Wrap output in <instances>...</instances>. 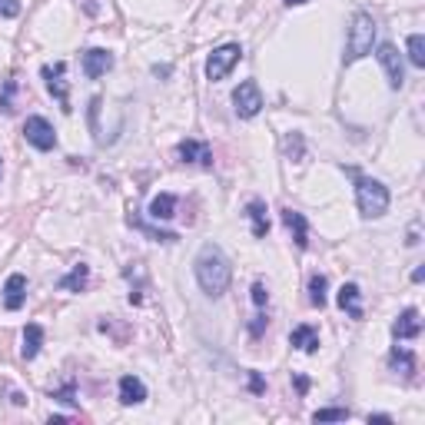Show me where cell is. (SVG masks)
<instances>
[{"label": "cell", "mask_w": 425, "mask_h": 425, "mask_svg": "<svg viewBox=\"0 0 425 425\" xmlns=\"http://www.w3.org/2000/svg\"><path fill=\"white\" fill-rule=\"evenodd\" d=\"M23 136L37 150H54L57 146V133L50 127V120H44V117H27L23 120Z\"/></svg>", "instance_id": "6"}, {"label": "cell", "mask_w": 425, "mask_h": 425, "mask_svg": "<svg viewBox=\"0 0 425 425\" xmlns=\"http://www.w3.org/2000/svg\"><path fill=\"white\" fill-rule=\"evenodd\" d=\"M372 47H375V21H372V13L359 11L352 17L349 40H346L342 60H346V64H356V60H362L366 54H372Z\"/></svg>", "instance_id": "2"}, {"label": "cell", "mask_w": 425, "mask_h": 425, "mask_svg": "<svg viewBox=\"0 0 425 425\" xmlns=\"http://www.w3.org/2000/svg\"><path fill=\"white\" fill-rule=\"evenodd\" d=\"M110 66H113V54H110V50H103V47H93V50H87V54H83V74H87L90 80L103 76Z\"/></svg>", "instance_id": "11"}, {"label": "cell", "mask_w": 425, "mask_h": 425, "mask_svg": "<svg viewBox=\"0 0 425 425\" xmlns=\"http://www.w3.org/2000/svg\"><path fill=\"white\" fill-rule=\"evenodd\" d=\"M23 299H27V276L11 273L7 283H4V305H7L11 313H17L23 305Z\"/></svg>", "instance_id": "10"}, {"label": "cell", "mask_w": 425, "mask_h": 425, "mask_svg": "<svg viewBox=\"0 0 425 425\" xmlns=\"http://www.w3.org/2000/svg\"><path fill=\"white\" fill-rule=\"evenodd\" d=\"M246 216H250V223H252V236H256V240H266V233H269L266 203H262V199H252L250 206H246Z\"/></svg>", "instance_id": "17"}, {"label": "cell", "mask_w": 425, "mask_h": 425, "mask_svg": "<svg viewBox=\"0 0 425 425\" xmlns=\"http://www.w3.org/2000/svg\"><path fill=\"white\" fill-rule=\"evenodd\" d=\"M233 107H236V117L243 120H252L262 110V90L256 80H243L240 87L233 90Z\"/></svg>", "instance_id": "4"}, {"label": "cell", "mask_w": 425, "mask_h": 425, "mask_svg": "<svg viewBox=\"0 0 425 425\" xmlns=\"http://www.w3.org/2000/svg\"><path fill=\"white\" fill-rule=\"evenodd\" d=\"M339 309L342 313H349L352 319H362V293L356 283H346L339 289Z\"/></svg>", "instance_id": "15"}, {"label": "cell", "mask_w": 425, "mask_h": 425, "mask_svg": "<svg viewBox=\"0 0 425 425\" xmlns=\"http://www.w3.org/2000/svg\"><path fill=\"white\" fill-rule=\"evenodd\" d=\"M54 399H60V402H66V405H76V399H74V382H66V389L54 392Z\"/></svg>", "instance_id": "29"}, {"label": "cell", "mask_w": 425, "mask_h": 425, "mask_svg": "<svg viewBox=\"0 0 425 425\" xmlns=\"http://www.w3.org/2000/svg\"><path fill=\"white\" fill-rule=\"evenodd\" d=\"M17 13H21L17 0H0V17H17Z\"/></svg>", "instance_id": "27"}, {"label": "cell", "mask_w": 425, "mask_h": 425, "mask_svg": "<svg viewBox=\"0 0 425 425\" xmlns=\"http://www.w3.org/2000/svg\"><path fill=\"white\" fill-rule=\"evenodd\" d=\"M90 283V266L87 262H76L74 269L60 279V289H66V293H83Z\"/></svg>", "instance_id": "18"}, {"label": "cell", "mask_w": 425, "mask_h": 425, "mask_svg": "<svg viewBox=\"0 0 425 425\" xmlns=\"http://www.w3.org/2000/svg\"><path fill=\"white\" fill-rule=\"evenodd\" d=\"M356 206H359V213L366 219L385 216V209H389V190H385L379 180L359 176V180H356Z\"/></svg>", "instance_id": "3"}, {"label": "cell", "mask_w": 425, "mask_h": 425, "mask_svg": "<svg viewBox=\"0 0 425 425\" xmlns=\"http://www.w3.org/2000/svg\"><path fill=\"white\" fill-rule=\"evenodd\" d=\"M389 366H392L395 372H402V375H412L415 372V356L409 349H399V346H395L392 356H389Z\"/></svg>", "instance_id": "22"}, {"label": "cell", "mask_w": 425, "mask_h": 425, "mask_svg": "<svg viewBox=\"0 0 425 425\" xmlns=\"http://www.w3.org/2000/svg\"><path fill=\"white\" fill-rule=\"evenodd\" d=\"M120 402L123 405H140L146 402V385L136 375H123L120 379Z\"/></svg>", "instance_id": "14"}, {"label": "cell", "mask_w": 425, "mask_h": 425, "mask_svg": "<svg viewBox=\"0 0 425 425\" xmlns=\"http://www.w3.org/2000/svg\"><path fill=\"white\" fill-rule=\"evenodd\" d=\"M40 346H44V329L37 326V322H30V326L23 329V349H21V356H23V359H37Z\"/></svg>", "instance_id": "19"}, {"label": "cell", "mask_w": 425, "mask_h": 425, "mask_svg": "<svg viewBox=\"0 0 425 425\" xmlns=\"http://www.w3.org/2000/svg\"><path fill=\"white\" fill-rule=\"evenodd\" d=\"M286 4H289V7H299V4H305V0H286Z\"/></svg>", "instance_id": "33"}, {"label": "cell", "mask_w": 425, "mask_h": 425, "mask_svg": "<svg viewBox=\"0 0 425 425\" xmlns=\"http://www.w3.org/2000/svg\"><path fill=\"white\" fill-rule=\"evenodd\" d=\"M252 303L260 305V309L269 303V289H266V283H252Z\"/></svg>", "instance_id": "26"}, {"label": "cell", "mask_w": 425, "mask_h": 425, "mask_svg": "<svg viewBox=\"0 0 425 425\" xmlns=\"http://www.w3.org/2000/svg\"><path fill=\"white\" fill-rule=\"evenodd\" d=\"M296 389H299V392H305V389H309V379H305V375H296Z\"/></svg>", "instance_id": "32"}, {"label": "cell", "mask_w": 425, "mask_h": 425, "mask_svg": "<svg viewBox=\"0 0 425 425\" xmlns=\"http://www.w3.org/2000/svg\"><path fill=\"white\" fill-rule=\"evenodd\" d=\"M176 153L183 156V163H199V166H213V150L203 140H183L176 146Z\"/></svg>", "instance_id": "12"}, {"label": "cell", "mask_w": 425, "mask_h": 425, "mask_svg": "<svg viewBox=\"0 0 425 425\" xmlns=\"http://www.w3.org/2000/svg\"><path fill=\"white\" fill-rule=\"evenodd\" d=\"M250 389H252V392H256V395H260V392H266V382L260 379V372H250Z\"/></svg>", "instance_id": "30"}, {"label": "cell", "mask_w": 425, "mask_h": 425, "mask_svg": "<svg viewBox=\"0 0 425 425\" xmlns=\"http://www.w3.org/2000/svg\"><path fill=\"white\" fill-rule=\"evenodd\" d=\"M409 60H412V66H419V70L425 66V37L422 33H412V37H409Z\"/></svg>", "instance_id": "23"}, {"label": "cell", "mask_w": 425, "mask_h": 425, "mask_svg": "<svg viewBox=\"0 0 425 425\" xmlns=\"http://www.w3.org/2000/svg\"><path fill=\"white\" fill-rule=\"evenodd\" d=\"M349 419V409H319L313 412V422H346Z\"/></svg>", "instance_id": "25"}, {"label": "cell", "mask_w": 425, "mask_h": 425, "mask_svg": "<svg viewBox=\"0 0 425 425\" xmlns=\"http://www.w3.org/2000/svg\"><path fill=\"white\" fill-rule=\"evenodd\" d=\"M64 74H66V64L60 60V64L54 66H44V80H47V87H50V93H54L57 100H60V107H64V113H70V97H66V83H64Z\"/></svg>", "instance_id": "8"}, {"label": "cell", "mask_w": 425, "mask_h": 425, "mask_svg": "<svg viewBox=\"0 0 425 425\" xmlns=\"http://www.w3.org/2000/svg\"><path fill=\"white\" fill-rule=\"evenodd\" d=\"M289 346L299 352H316L319 349V332L313 326H296L289 332Z\"/></svg>", "instance_id": "16"}, {"label": "cell", "mask_w": 425, "mask_h": 425, "mask_svg": "<svg viewBox=\"0 0 425 425\" xmlns=\"http://www.w3.org/2000/svg\"><path fill=\"white\" fill-rule=\"evenodd\" d=\"M130 226H136V229H143L150 240H156V243H176V233H163V229H150L146 223H140L136 216H130Z\"/></svg>", "instance_id": "24"}, {"label": "cell", "mask_w": 425, "mask_h": 425, "mask_svg": "<svg viewBox=\"0 0 425 425\" xmlns=\"http://www.w3.org/2000/svg\"><path fill=\"white\" fill-rule=\"evenodd\" d=\"M176 213V197L173 193H160V197H153L150 203V216L160 223V219H173Z\"/></svg>", "instance_id": "20"}, {"label": "cell", "mask_w": 425, "mask_h": 425, "mask_svg": "<svg viewBox=\"0 0 425 425\" xmlns=\"http://www.w3.org/2000/svg\"><path fill=\"white\" fill-rule=\"evenodd\" d=\"M262 329H266V316H256L252 319V326H250V332L252 336H262Z\"/></svg>", "instance_id": "31"}, {"label": "cell", "mask_w": 425, "mask_h": 425, "mask_svg": "<svg viewBox=\"0 0 425 425\" xmlns=\"http://www.w3.org/2000/svg\"><path fill=\"white\" fill-rule=\"evenodd\" d=\"M379 64L382 70H385V76H389V87L399 90L405 83V64H402V54H399V47L395 44H379Z\"/></svg>", "instance_id": "7"}, {"label": "cell", "mask_w": 425, "mask_h": 425, "mask_svg": "<svg viewBox=\"0 0 425 425\" xmlns=\"http://www.w3.org/2000/svg\"><path fill=\"white\" fill-rule=\"evenodd\" d=\"M326 289H329V279L322 273L309 276V303L316 305V309H322V305H326Z\"/></svg>", "instance_id": "21"}, {"label": "cell", "mask_w": 425, "mask_h": 425, "mask_svg": "<svg viewBox=\"0 0 425 425\" xmlns=\"http://www.w3.org/2000/svg\"><path fill=\"white\" fill-rule=\"evenodd\" d=\"M419 332H422V316H419L415 305H409V309H402L399 319L392 322V336L395 339H415Z\"/></svg>", "instance_id": "9"}, {"label": "cell", "mask_w": 425, "mask_h": 425, "mask_svg": "<svg viewBox=\"0 0 425 425\" xmlns=\"http://www.w3.org/2000/svg\"><path fill=\"white\" fill-rule=\"evenodd\" d=\"M283 223H286V229L293 233L296 246H299V250H305V246H309V226H305L303 213H296V209H283Z\"/></svg>", "instance_id": "13"}, {"label": "cell", "mask_w": 425, "mask_h": 425, "mask_svg": "<svg viewBox=\"0 0 425 425\" xmlns=\"http://www.w3.org/2000/svg\"><path fill=\"white\" fill-rule=\"evenodd\" d=\"M229 279H233V266H229L226 252L219 250L216 243H206L197 256V283L199 289L209 296V299H219V296L229 289Z\"/></svg>", "instance_id": "1"}, {"label": "cell", "mask_w": 425, "mask_h": 425, "mask_svg": "<svg viewBox=\"0 0 425 425\" xmlns=\"http://www.w3.org/2000/svg\"><path fill=\"white\" fill-rule=\"evenodd\" d=\"M243 57V47L240 44H226V47H216L206 60V76L209 80H223V76L233 70V66L240 64Z\"/></svg>", "instance_id": "5"}, {"label": "cell", "mask_w": 425, "mask_h": 425, "mask_svg": "<svg viewBox=\"0 0 425 425\" xmlns=\"http://www.w3.org/2000/svg\"><path fill=\"white\" fill-rule=\"evenodd\" d=\"M0 170H4V166H0Z\"/></svg>", "instance_id": "34"}, {"label": "cell", "mask_w": 425, "mask_h": 425, "mask_svg": "<svg viewBox=\"0 0 425 425\" xmlns=\"http://www.w3.org/2000/svg\"><path fill=\"white\" fill-rule=\"evenodd\" d=\"M13 90H17V83H13V80H11V83H7V90H4V97H0V110H4V113H11V97H13Z\"/></svg>", "instance_id": "28"}]
</instances>
